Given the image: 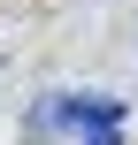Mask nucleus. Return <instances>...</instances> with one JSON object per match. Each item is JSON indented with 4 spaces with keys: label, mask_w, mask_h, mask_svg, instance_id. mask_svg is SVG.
I'll return each instance as SVG.
<instances>
[{
    "label": "nucleus",
    "mask_w": 138,
    "mask_h": 145,
    "mask_svg": "<svg viewBox=\"0 0 138 145\" xmlns=\"http://www.w3.org/2000/svg\"><path fill=\"white\" fill-rule=\"evenodd\" d=\"M92 145H115V122H100V130H92Z\"/></svg>",
    "instance_id": "obj_1"
}]
</instances>
